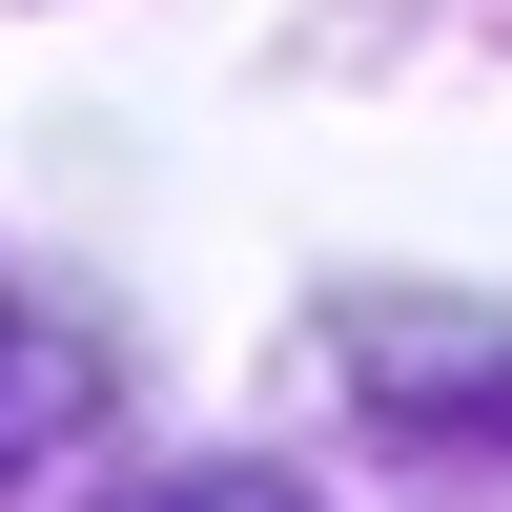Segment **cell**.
Listing matches in <instances>:
<instances>
[{"mask_svg": "<svg viewBox=\"0 0 512 512\" xmlns=\"http://www.w3.org/2000/svg\"><path fill=\"white\" fill-rule=\"evenodd\" d=\"M123 512H308L287 472H164V492H123Z\"/></svg>", "mask_w": 512, "mask_h": 512, "instance_id": "2", "label": "cell"}, {"mask_svg": "<svg viewBox=\"0 0 512 512\" xmlns=\"http://www.w3.org/2000/svg\"><path fill=\"white\" fill-rule=\"evenodd\" d=\"M82 431H103V349L41 328V308H0V472H41V451H82Z\"/></svg>", "mask_w": 512, "mask_h": 512, "instance_id": "1", "label": "cell"}]
</instances>
